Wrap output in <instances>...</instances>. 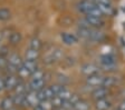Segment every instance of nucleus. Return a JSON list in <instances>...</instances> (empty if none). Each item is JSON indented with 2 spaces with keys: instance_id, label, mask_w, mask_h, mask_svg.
Returning <instances> with one entry per match:
<instances>
[{
  "instance_id": "6e6552de",
  "label": "nucleus",
  "mask_w": 125,
  "mask_h": 110,
  "mask_svg": "<svg viewBox=\"0 0 125 110\" xmlns=\"http://www.w3.org/2000/svg\"><path fill=\"white\" fill-rule=\"evenodd\" d=\"M25 97H26V102H27V106L28 107H31V108H36L39 106L40 103V99L38 97V93L36 91H31L29 90L26 94H25Z\"/></svg>"
},
{
  "instance_id": "f257e3e1",
  "label": "nucleus",
  "mask_w": 125,
  "mask_h": 110,
  "mask_svg": "<svg viewBox=\"0 0 125 110\" xmlns=\"http://www.w3.org/2000/svg\"><path fill=\"white\" fill-rule=\"evenodd\" d=\"M76 8L81 13L85 16H94V17H101L103 18L104 15L98 9L96 3H94L92 0H81L76 5Z\"/></svg>"
},
{
  "instance_id": "1a4fd4ad",
  "label": "nucleus",
  "mask_w": 125,
  "mask_h": 110,
  "mask_svg": "<svg viewBox=\"0 0 125 110\" xmlns=\"http://www.w3.org/2000/svg\"><path fill=\"white\" fill-rule=\"evenodd\" d=\"M111 94V90L105 87H98L95 88L92 91V98L94 100H99V99H105Z\"/></svg>"
},
{
  "instance_id": "c85d7f7f",
  "label": "nucleus",
  "mask_w": 125,
  "mask_h": 110,
  "mask_svg": "<svg viewBox=\"0 0 125 110\" xmlns=\"http://www.w3.org/2000/svg\"><path fill=\"white\" fill-rule=\"evenodd\" d=\"M38 107H40L42 110H54V107H52L50 100H44V101H40V103H39Z\"/></svg>"
},
{
  "instance_id": "7c9ffc66",
  "label": "nucleus",
  "mask_w": 125,
  "mask_h": 110,
  "mask_svg": "<svg viewBox=\"0 0 125 110\" xmlns=\"http://www.w3.org/2000/svg\"><path fill=\"white\" fill-rule=\"evenodd\" d=\"M8 66V58L5 56H0V69H6Z\"/></svg>"
},
{
  "instance_id": "2f4dec72",
  "label": "nucleus",
  "mask_w": 125,
  "mask_h": 110,
  "mask_svg": "<svg viewBox=\"0 0 125 110\" xmlns=\"http://www.w3.org/2000/svg\"><path fill=\"white\" fill-rule=\"evenodd\" d=\"M58 84L62 85V86H65L66 84H68V78L66 76H64V75H58Z\"/></svg>"
},
{
  "instance_id": "dca6fc26",
  "label": "nucleus",
  "mask_w": 125,
  "mask_h": 110,
  "mask_svg": "<svg viewBox=\"0 0 125 110\" xmlns=\"http://www.w3.org/2000/svg\"><path fill=\"white\" fill-rule=\"evenodd\" d=\"M40 57V52L39 50H35V49H30L29 48L28 50H26V53H25V60L28 61H36L39 59Z\"/></svg>"
},
{
  "instance_id": "a211bd4d",
  "label": "nucleus",
  "mask_w": 125,
  "mask_h": 110,
  "mask_svg": "<svg viewBox=\"0 0 125 110\" xmlns=\"http://www.w3.org/2000/svg\"><path fill=\"white\" fill-rule=\"evenodd\" d=\"M118 80H117L116 77H113V76H104V80H103V87L105 88H113L114 86H116Z\"/></svg>"
},
{
  "instance_id": "7ed1b4c3",
  "label": "nucleus",
  "mask_w": 125,
  "mask_h": 110,
  "mask_svg": "<svg viewBox=\"0 0 125 110\" xmlns=\"http://www.w3.org/2000/svg\"><path fill=\"white\" fill-rule=\"evenodd\" d=\"M101 69L104 71H113L116 67V58L112 55H104L99 58Z\"/></svg>"
},
{
  "instance_id": "0eeeda50",
  "label": "nucleus",
  "mask_w": 125,
  "mask_h": 110,
  "mask_svg": "<svg viewBox=\"0 0 125 110\" xmlns=\"http://www.w3.org/2000/svg\"><path fill=\"white\" fill-rule=\"evenodd\" d=\"M20 81V79L17 77V75H7L3 78V82H5V89L11 91L16 88V86L18 85V82Z\"/></svg>"
},
{
  "instance_id": "f8f14e48",
  "label": "nucleus",
  "mask_w": 125,
  "mask_h": 110,
  "mask_svg": "<svg viewBox=\"0 0 125 110\" xmlns=\"http://www.w3.org/2000/svg\"><path fill=\"white\" fill-rule=\"evenodd\" d=\"M60 38H62V41L67 46H73V45H76L78 42V38L77 36L73 34H69V32H62L60 34Z\"/></svg>"
},
{
  "instance_id": "473e14b6",
  "label": "nucleus",
  "mask_w": 125,
  "mask_h": 110,
  "mask_svg": "<svg viewBox=\"0 0 125 110\" xmlns=\"http://www.w3.org/2000/svg\"><path fill=\"white\" fill-rule=\"evenodd\" d=\"M94 3L99 5V3H104V5H112V0H92Z\"/></svg>"
},
{
  "instance_id": "412c9836",
  "label": "nucleus",
  "mask_w": 125,
  "mask_h": 110,
  "mask_svg": "<svg viewBox=\"0 0 125 110\" xmlns=\"http://www.w3.org/2000/svg\"><path fill=\"white\" fill-rule=\"evenodd\" d=\"M15 106L18 107H27V102H26V97L25 94H15L12 97Z\"/></svg>"
},
{
  "instance_id": "aec40b11",
  "label": "nucleus",
  "mask_w": 125,
  "mask_h": 110,
  "mask_svg": "<svg viewBox=\"0 0 125 110\" xmlns=\"http://www.w3.org/2000/svg\"><path fill=\"white\" fill-rule=\"evenodd\" d=\"M74 110H89L91 109V103L85 99H79L73 107Z\"/></svg>"
},
{
  "instance_id": "393cba45",
  "label": "nucleus",
  "mask_w": 125,
  "mask_h": 110,
  "mask_svg": "<svg viewBox=\"0 0 125 110\" xmlns=\"http://www.w3.org/2000/svg\"><path fill=\"white\" fill-rule=\"evenodd\" d=\"M72 96H73V92L70 91L68 88H66V87L62 90V91H60V93L58 94V97L62 98L64 101H68V100L70 99V97H72Z\"/></svg>"
},
{
  "instance_id": "f704fd0d",
  "label": "nucleus",
  "mask_w": 125,
  "mask_h": 110,
  "mask_svg": "<svg viewBox=\"0 0 125 110\" xmlns=\"http://www.w3.org/2000/svg\"><path fill=\"white\" fill-rule=\"evenodd\" d=\"M5 90V82H3V78L0 77V92H2Z\"/></svg>"
},
{
  "instance_id": "6ab92c4d",
  "label": "nucleus",
  "mask_w": 125,
  "mask_h": 110,
  "mask_svg": "<svg viewBox=\"0 0 125 110\" xmlns=\"http://www.w3.org/2000/svg\"><path fill=\"white\" fill-rule=\"evenodd\" d=\"M28 91H29L28 84H25L22 80H20V81L18 82V85L16 86V88L13 89L15 94H26Z\"/></svg>"
},
{
  "instance_id": "9d476101",
  "label": "nucleus",
  "mask_w": 125,
  "mask_h": 110,
  "mask_svg": "<svg viewBox=\"0 0 125 110\" xmlns=\"http://www.w3.org/2000/svg\"><path fill=\"white\" fill-rule=\"evenodd\" d=\"M85 20L87 21V24L89 25L91 28H96L101 29L105 26V20L101 17H94V16H85L84 17Z\"/></svg>"
},
{
  "instance_id": "c9c22d12",
  "label": "nucleus",
  "mask_w": 125,
  "mask_h": 110,
  "mask_svg": "<svg viewBox=\"0 0 125 110\" xmlns=\"http://www.w3.org/2000/svg\"><path fill=\"white\" fill-rule=\"evenodd\" d=\"M54 110H66V109H64L62 107H60V108H56V109H54Z\"/></svg>"
},
{
  "instance_id": "5701e85b",
  "label": "nucleus",
  "mask_w": 125,
  "mask_h": 110,
  "mask_svg": "<svg viewBox=\"0 0 125 110\" xmlns=\"http://www.w3.org/2000/svg\"><path fill=\"white\" fill-rule=\"evenodd\" d=\"M21 39H22V36H21L20 32L18 31H13L10 32V37H9V42L11 45H18L21 42Z\"/></svg>"
},
{
  "instance_id": "c756f323",
  "label": "nucleus",
  "mask_w": 125,
  "mask_h": 110,
  "mask_svg": "<svg viewBox=\"0 0 125 110\" xmlns=\"http://www.w3.org/2000/svg\"><path fill=\"white\" fill-rule=\"evenodd\" d=\"M50 88H52V92H54V94H55V97H56V96H58V94L60 93V91L65 88V86H62V85H59V84H55V85H52Z\"/></svg>"
},
{
  "instance_id": "20e7f679",
  "label": "nucleus",
  "mask_w": 125,
  "mask_h": 110,
  "mask_svg": "<svg viewBox=\"0 0 125 110\" xmlns=\"http://www.w3.org/2000/svg\"><path fill=\"white\" fill-rule=\"evenodd\" d=\"M64 58V50H62L60 48H54L50 51H48L46 56L44 58V62L47 65H52L54 62L62 60Z\"/></svg>"
},
{
  "instance_id": "2eb2a0df",
  "label": "nucleus",
  "mask_w": 125,
  "mask_h": 110,
  "mask_svg": "<svg viewBox=\"0 0 125 110\" xmlns=\"http://www.w3.org/2000/svg\"><path fill=\"white\" fill-rule=\"evenodd\" d=\"M8 63L11 65L12 67H15V68L18 70L21 66H22L23 60H22V58H21L18 53H11V55L8 57Z\"/></svg>"
},
{
  "instance_id": "39448f33",
  "label": "nucleus",
  "mask_w": 125,
  "mask_h": 110,
  "mask_svg": "<svg viewBox=\"0 0 125 110\" xmlns=\"http://www.w3.org/2000/svg\"><path fill=\"white\" fill-rule=\"evenodd\" d=\"M101 67L95 63H92V62H86L84 65H82L81 67V72L83 75H85L86 77H89V76H94V75H99L101 72Z\"/></svg>"
},
{
  "instance_id": "4be33fe9",
  "label": "nucleus",
  "mask_w": 125,
  "mask_h": 110,
  "mask_svg": "<svg viewBox=\"0 0 125 110\" xmlns=\"http://www.w3.org/2000/svg\"><path fill=\"white\" fill-rule=\"evenodd\" d=\"M22 67L25 69L29 71V72L32 75L35 71L38 69V66H37V62L36 61H28V60H23V63H22Z\"/></svg>"
},
{
  "instance_id": "f03ea898",
  "label": "nucleus",
  "mask_w": 125,
  "mask_h": 110,
  "mask_svg": "<svg viewBox=\"0 0 125 110\" xmlns=\"http://www.w3.org/2000/svg\"><path fill=\"white\" fill-rule=\"evenodd\" d=\"M77 34L83 39L94 42L104 41L106 38L104 32L96 28H77Z\"/></svg>"
},
{
  "instance_id": "bb28decb",
  "label": "nucleus",
  "mask_w": 125,
  "mask_h": 110,
  "mask_svg": "<svg viewBox=\"0 0 125 110\" xmlns=\"http://www.w3.org/2000/svg\"><path fill=\"white\" fill-rule=\"evenodd\" d=\"M45 75H46V72H45L44 70H42V69L38 68L32 75H31L30 79H35V80H38V79H45Z\"/></svg>"
},
{
  "instance_id": "9b49d317",
  "label": "nucleus",
  "mask_w": 125,
  "mask_h": 110,
  "mask_svg": "<svg viewBox=\"0 0 125 110\" xmlns=\"http://www.w3.org/2000/svg\"><path fill=\"white\" fill-rule=\"evenodd\" d=\"M46 87V81L45 79H38V80H35V79H29L28 82V88L31 91H40L42 89H44Z\"/></svg>"
},
{
  "instance_id": "a878e982",
  "label": "nucleus",
  "mask_w": 125,
  "mask_h": 110,
  "mask_svg": "<svg viewBox=\"0 0 125 110\" xmlns=\"http://www.w3.org/2000/svg\"><path fill=\"white\" fill-rule=\"evenodd\" d=\"M11 18V12L7 8H0V20L7 21Z\"/></svg>"
},
{
  "instance_id": "4c0bfd02",
  "label": "nucleus",
  "mask_w": 125,
  "mask_h": 110,
  "mask_svg": "<svg viewBox=\"0 0 125 110\" xmlns=\"http://www.w3.org/2000/svg\"><path fill=\"white\" fill-rule=\"evenodd\" d=\"M11 110H18V109H16V108H13V109H11Z\"/></svg>"
},
{
  "instance_id": "e433bc0d",
  "label": "nucleus",
  "mask_w": 125,
  "mask_h": 110,
  "mask_svg": "<svg viewBox=\"0 0 125 110\" xmlns=\"http://www.w3.org/2000/svg\"><path fill=\"white\" fill-rule=\"evenodd\" d=\"M1 40H2V32L0 31V42H1Z\"/></svg>"
},
{
  "instance_id": "cd10ccee",
  "label": "nucleus",
  "mask_w": 125,
  "mask_h": 110,
  "mask_svg": "<svg viewBox=\"0 0 125 110\" xmlns=\"http://www.w3.org/2000/svg\"><path fill=\"white\" fill-rule=\"evenodd\" d=\"M50 101H52V107H54V109L62 107V103H64V100H62V98H59L58 96L54 97L52 100H50Z\"/></svg>"
},
{
  "instance_id": "f3484780",
  "label": "nucleus",
  "mask_w": 125,
  "mask_h": 110,
  "mask_svg": "<svg viewBox=\"0 0 125 110\" xmlns=\"http://www.w3.org/2000/svg\"><path fill=\"white\" fill-rule=\"evenodd\" d=\"M0 107L2 110H11L16 107L15 106V102H13L12 97H6L1 100L0 102Z\"/></svg>"
},
{
  "instance_id": "423d86ee",
  "label": "nucleus",
  "mask_w": 125,
  "mask_h": 110,
  "mask_svg": "<svg viewBox=\"0 0 125 110\" xmlns=\"http://www.w3.org/2000/svg\"><path fill=\"white\" fill-rule=\"evenodd\" d=\"M103 80H104V76L99 75H94V76L86 77V85L93 89L98 88V87H103Z\"/></svg>"
},
{
  "instance_id": "ddd939ff",
  "label": "nucleus",
  "mask_w": 125,
  "mask_h": 110,
  "mask_svg": "<svg viewBox=\"0 0 125 110\" xmlns=\"http://www.w3.org/2000/svg\"><path fill=\"white\" fill-rule=\"evenodd\" d=\"M37 93H38V97H39V99H40V101H44V100H52V98L55 97V94H54V92H52L50 86L49 87L46 86L44 89H42L40 91L37 92Z\"/></svg>"
},
{
  "instance_id": "b1692460",
  "label": "nucleus",
  "mask_w": 125,
  "mask_h": 110,
  "mask_svg": "<svg viewBox=\"0 0 125 110\" xmlns=\"http://www.w3.org/2000/svg\"><path fill=\"white\" fill-rule=\"evenodd\" d=\"M42 46V40L39 39V38H37V37L32 38V39L30 40V43H29V48H30V49H35V50H40Z\"/></svg>"
},
{
  "instance_id": "4468645a",
  "label": "nucleus",
  "mask_w": 125,
  "mask_h": 110,
  "mask_svg": "<svg viewBox=\"0 0 125 110\" xmlns=\"http://www.w3.org/2000/svg\"><path fill=\"white\" fill-rule=\"evenodd\" d=\"M94 107L96 110H109L112 108V102L111 100L105 98V99H99L95 100L94 102Z\"/></svg>"
},
{
  "instance_id": "72a5a7b5",
  "label": "nucleus",
  "mask_w": 125,
  "mask_h": 110,
  "mask_svg": "<svg viewBox=\"0 0 125 110\" xmlns=\"http://www.w3.org/2000/svg\"><path fill=\"white\" fill-rule=\"evenodd\" d=\"M116 110H125V99L122 100V101L118 103V106H117Z\"/></svg>"
}]
</instances>
